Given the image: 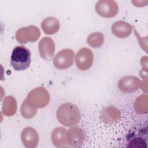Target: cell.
<instances>
[{
	"mask_svg": "<svg viewBox=\"0 0 148 148\" xmlns=\"http://www.w3.org/2000/svg\"><path fill=\"white\" fill-rule=\"evenodd\" d=\"M40 36L39 29L35 25L22 27L17 31L15 36L17 41L21 44L36 41Z\"/></svg>",
	"mask_w": 148,
	"mask_h": 148,
	"instance_id": "5b68a950",
	"label": "cell"
},
{
	"mask_svg": "<svg viewBox=\"0 0 148 148\" xmlns=\"http://www.w3.org/2000/svg\"><path fill=\"white\" fill-rule=\"evenodd\" d=\"M95 9L98 15L105 18L113 17L119 12L118 4L113 0H100L97 2Z\"/></svg>",
	"mask_w": 148,
	"mask_h": 148,
	"instance_id": "8992f818",
	"label": "cell"
},
{
	"mask_svg": "<svg viewBox=\"0 0 148 148\" xmlns=\"http://www.w3.org/2000/svg\"><path fill=\"white\" fill-rule=\"evenodd\" d=\"M31 52L23 46H17L12 51L10 65L15 71H24L29 68L31 63Z\"/></svg>",
	"mask_w": 148,
	"mask_h": 148,
	"instance_id": "7a4b0ae2",
	"label": "cell"
},
{
	"mask_svg": "<svg viewBox=\"0 0 148 148\" xmlns=\"http://www.w3.org/2000/svg\"><path fill=\"white\" fill-rule=\"evenodd\" d=\"M132 26L124 21H117L112 26L113 34L119 38H126L132 33Z\"/></svg>",
	"mask_w": 148,
	"mask_h": 148,
	"instance_id": "4fadbf2b",
	"label": "cell"
},
{
	"mask_svg": "<svg viewBox=\"0 0 148 148\" xmlns=\"http://www.w3.org/2000/svg\"><path fill=\"white\" fill-rule=\"evenodd\" d=\"M41 27L45 34L47 35H53L59 30L60 23L56 18L49 17L42 21Z\"/></svg>",
	"mask_w": 148,
	"mask_h": 148,
	"instance_id": "2e32d148",
	"label": "cell"
},
{
	"mask_svg": "<svg viewBox=\"0 0 148 148\" xmlns=\"http://www.w3.org/2000/svg\"><path fill=\"white\" fill-rule=\"evenodd\" d=\"M103 35L99 32H95L88 35L87 39V42L89 46L92 48H99L103 43Z\"/></svg>",
	"mask_w": 148,
	"mask_h": 148,
	"instance_id": "ac0fdd59",
	"label": "cell"
},
{
	"mask_svg": "<svg viewBox=\"0 0 148 148\" xmlns=\"http://www.w3.org/2000/svg\"><path fill=\"white\" fill-rule=\"evenodd\" d=\"M21 139L23 145L27 148H35L39 142V135L35 128L28 127L23 130Z\"/></svg>",
	"mask_w": 148,
	"mask_h": 148,
	"instance_id": "8fae6325",
	"label": "cell"
},
{
	"mask_svg": "<svg viewBox=\"0 0 148 148\" xmlns=\"http://www.w3.org/2000/svg\"><path fill=\"white\" fill-rule=\"evenodd\" d=\"M119 110L114 106H108L104 108L102 112L101 117L103 121L108 124H113L116 123L120 118Z\"/></svg>",
	"mask_w": 148,
	"mask_h": 148,
	"instance_id": "9a60e30c",
	"label": "cell"
},
{
	"mask_svg": "<svg viewBox=\"0 0 148 148\" xmlns=\"http://www.w3.org/2000/svg\"><path fill=\"white\" fill-rule=\"evenodd\" d=\"M126 147H147V127L138 126L132 127L126 137Z\"/></svg>",
	"mask_w": 148,
	"mask_h": 148,
	"instance_id": "3957f363",
	"label": "cell"
},
{
	"mask_svg": "<svg viewBox=\"0 0 148 148\" xmlns=\"http://www.w3.org/2000/svg\"><path fill=\"white\" fill-rule=\"evenodd\" d=\"M140 79L134 76H125L118 82V88L123 92L132 93L138 90L141 86Z\"/></svg>",
	"mask_w": 148,
	"mask_h": 148,
	"instance_id": "9c48e42d",
	"label": "cell"
},
{
	"mask_svg": "<svg viewBox=\"0 0 148 148\" xmlns=\"http://www.w3.org/2000/svg\"><path fill=\"white\" fill-rule=\"evenodd\" d=\"M57 118L58 121L65 127H73L80 120V113L77 107L66 102L61 105L57 110Z\"/></svg>",
	"mask_w": 148,
	"mask_h": 148,
	"instance_id": "6da1fadb",
	"label": "cell"
},
{
	"mask_svg": "<svg viewBox=\"0 0 148 148\" xmlns=\"http://www.w3.org/2000/svg\"><path fill=\"white\" fill-rule=\"evenodd\" d=\"M25 99L32 107L36 109L43 108L49 103L50 94L45 87L40 86L31 90Z\"/></svg>",
	"mask_w": 148,
	"mask_h": 148,
	"instance_id": "277c9868",
	"label": "cell"
},
{
	"mask_svg": "<svg viewBox=\"0 0 148 148\" xmlns=\"http://www.w3.org/2000/svg\"><path fill=\"white\" fill-rule=\"evenodd\" d=\"M38 49L42 58L46 61H50L55 52V43L53 39L50 37H44L40 40Z\"/></svg>",
	"mask_w": 148,
	"mask_h": 148,
	"instance_id": "30bf717a",
	"label": "cell"
},
{
	"mask_svg": "<svg viewBox=\"0 0 148 148\" xmlns=\"http://www.w3.org/2000/svg\"><path fill=\"white\" fill-rule=\"evenodd\" d=\"M67 130L63 127L54 128L51 134L53 144L57 147H64L68 146Z\"/></svg>",
	"mask_w": 148,
	"mask_h": 148,
	"instance_id": "5bb4252c",
	"label": "cell"
},
{
	"mask_svg": "<svg viewBox=\"0 0 148 148\" xmlns=\"http://www.w3.org/2000/svg\"><path fill=\"white\" fill-rule=\"evenodd\" d=\"M94 61L92 51L87 47L79 50L75 57V63L77 68L82 71H86L91 68Z\"/></svg>",
	"mask_w": 148,
	"mask_h": 148,
	"instance_id": "ba28073f",
	"label": "cell"
},
{
	"mask_svg": "<svg viewBox=\"0 0 148 148\" xmlns=\"http://www.w3.org/2000/svg\"><path fill=\"white\" fill-rule=\"evenodd\" d=\"M134 109L139 114L147 113V95L142 94L138 97L134 102Z\"/></svg>",
	"mask_w": 148,
	"mask_h": 148,
	"instance_id": "d6986e66",
	"label": "cell"
},
{
	"mask_svg": "<svg viewBox=\"0 0 148 148\" xmlns=\"http://www.w3.org/2000/svg\"><path fill=\"white\" fill-rule=\"evenodd\" d=\"M85 135L83 130L78 127H72L67 132L68 146L72 147H80L84 142Z\"/></svg>",
	"mask_w": 148,
	"mask_h": 148,
	"instance_id": "7c38bea8",
	"label": "cell"
},
{
	"mask_svg": "<svg viewBox=\"0 0 148 148\" xmlns=\"http://www.w3.org/2000/svg\"><path fill=\"white\" fill-rule=\"evenodd\" d=\"M20 113L21 116L27 119L33 118L36 114V109L31 106L25 99L20 107Z\"/></svg>",
	"mask_w": 148,
	"mask_h": 148,
	"instance_id": "ffe728a7",
	"label": "cell"
},
{
	"mask_svg": "<svg viewBox=\"0 0 148 148\" xmlns=\"http://www.w3.org/2000/svg\"><path fill=\"white\" fill-rule=\"evenodd\" d=\"M17 111V102L16 99L12 96L5 97L3 101L2 112L6 116L14 115Z\"/></svg>",
	"mask_w": 148,
	"mask_h": 148,
	"instance_id": "e0dca14e",
	"label": "cell"
},
{
	"mask_svg": "<svg viewBox=\"0 0 148 148\" xmlns=\"http://www.w3.org/2000/svg\"><path fill=\"white\" fill-rule=\"evenodd\" d=\"M74 56L73 51L70 49H65L60 51L53 58L54 66L61 70L71 67L73 63Z\"/></svg>",
	"mask_w": 148,
	"mask_h": 148,
	"instance_id": "52a82bcc",
	"label": "cell"
}]
</instances>
